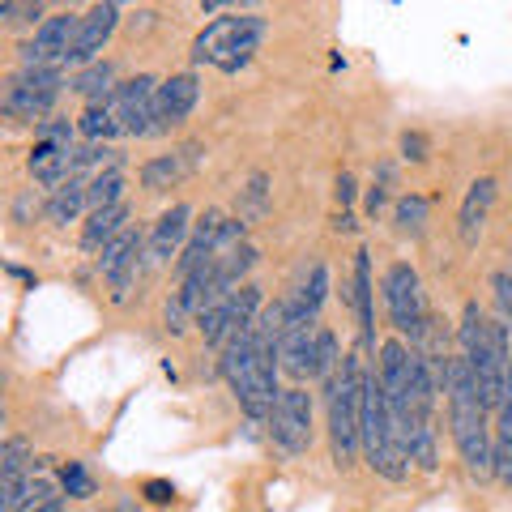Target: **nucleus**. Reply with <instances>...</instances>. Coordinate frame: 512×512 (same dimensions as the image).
I'll return each mask as SVG.
<instances>
[{
	"label": "nucleus",
	"instance_id": "0eeeda50",
	"mask_svg": "<svg viewBox=\"0 0 512 512\" xmlns=\"http://www.w3.org/2000/svg\"><path fill=\"white\" fill-rule=\"evenodd\" d=\"M256 316H261V291H256L252 282H244V286H235L231 295L214 299L210 308H201L197 325H201L210 346H227L239 338V333H248L256 325Z\"/></svg>",
	"mask_w": 512,
	"mask_h": 512
},
{
	"label": "nucleus",
	"instance_id": "412c9836",
	"mask_svg": "<svg viewBox=\"0 0 512 512\" xmlns=\"http://www.w3.org/2000/svg\"><path fill=\"white\" fill-rule=\"evenodd\" d=\"M197 158H201V146H180L175 154L150 158V163L141 167V184H146L150 192H163V188H171V184H180L184 175L197 167Z\"/></svg>",
	"mask_w": 512,
	"mask_h": 512
},
{
	"label": "nucleus",
	"instance_id": "423d86ee",
	"mask_svg": "<svg viewBox=\"0 0 512 512\" xmlns=\"http://www.w3.org/2000/svg\"><path fill=\"white\" fill-rule=\"evenodd\" d=\"M380 291H384V312H389L393 329L397 333H410V342H419L431 316H427L423 282H419V274H414V265H406V261L389 265V269H384Z\"/></svg>",
	"mask_w": 512,
	"mask_h": 512
},
{
	"label": "nucleus",
	"instance_id": "2f4dec72",
	"mask_svg": "<svg viewBox=\"0 0 512 512\" xmlns=\"http://www.w3.org/2000/svg\"><path fill=\"white\" fill-rule=\"evenodd\" d=\"M495 303H500V316L504 325H512V265L495 274Z\"/></svg>",
	"mask_w": 512,
	"mask_h": 512
},
{
	"label": "nucleus",
	"instance_id": "c756f323",
	"mask_svg": "<svg viewBox=\"0 0 512 512\" xmlns=\"http://www.w3.org/2000/svg\"><path fill=\"white\" fill-rule=\"evenodd\" d=\"M397 222H402V231H419L427 222V201L419 192H406V197L397 201Z\"/></svg>",
	"mask_w": 512,
	"mask_h": 512
},
{
	"label": "nucleus",
	"instance_id": "dca6fc26",
	"mask_svg": "<svg viewBox=\"0 0 512 512\" xmlns=\"http://www.w3.org/2000/svg\"><path fill=\"white\" fill-rule=\"evenodd\" d=\"M188 235H192V210L188 205H171V210L154 222V231L146 239V265L150 269L167 265L175 252L188 248Z\"/></svg>",
	"mask_w": 512,
	"mask_h": 512
},
{
	"label": "nucleus",
	"instance_id": "6ab92c4d",
	"mask_svg": "<svg viewBox=\"0 0 512 512\" xmlns=\"http://www.w3.org/2000/svg\"><path fill=\"white\" fill-rule=\"evenodd\" d=\"M491 474L504 487H512V363H508V384L495 406V427H491Z\"/></svg>",
	"mask_w": 512,
	"mask_h": 512
},
{
	"label": "nucleus",
	"instance_id": "bb28decb",
	"mask_svg": "<svg viewBox=\"0 0 512 512\" xmlns=\"http://www.w3.org/2000/svg\"><path fill=\"white\" fill-rule=\"evenodd\" d=\"M124 171L120 167H103L94 171V180L86 184V197H90V210H107V205H120L124 201Z\"/></svg>",
	"mask_w": 512,
	"mask_h": 512
},
{
	"label": "nucleus",
	"instance_id": "473e14b6",
	"mask_svg": "<svg viewBox=\"0 0 512 512\" xmlns=\"http://www.w3.org/2000/svg\"><path fill=\"white\" fill-rule=\"evenodd\" d=\"M146 500L150 504H171L175 500V487L163 483V478H150V483H146Z\"/></svg>",
	"mask_w": 512,
	"mask_h": 512
},
{
	"label": "nucleus",
	"instance_id": "9b49d317",
	"mask_svg": "<svg viewBox=\"0 0 512 512\" xmlns=\"http://www.w3.org/2000/svg\"><path fill=\"white\" fill-rule=\"evenodd\" d=\"M77 26L82 18L77 13H52L35 26V39L22 43V69H64V60L73 52V39H77Z\"/></svg>",
	"mask_w": 512,
	"mask_h": 512
},
{
	"label": "nucleus",
	"instance_id": "7ed1b4c3",
	"mask_svg": "<svg viewBox=\"0 0 512 512\" xmlns=\"http://www.w3.org/2000/svg\"><path fill=\"white\" fill-rule=\"evenodd\" d=\"M363 397H367L363 359L342 355L338 376L329 380V444L338 466H350L363 448Z\"/></svg>",
	"mask_w": 512,
	"mask_h": 512
},
{
	"label": "nucleus",
	"instance_id": "cd10ccee",
	"mask_svg": "<svg viewBox=\"0 0 512 512\" xmlns=\"http://www.w3.org/2000/svg\"><path fill=\"white\" fill-rule=\"evenodd\" d=\"M86 205H90L86 184H82V180H73V184H64V188L52 192V201H47V218L64 227V222H77V214H82Z\"/></svg>",
	"mask_w": 512,
	"mask_h": 512
},
{
	"label": "nucleus",
	"instance_id": "f8f14e48",
	"mask_svg": "<svg viewBox=\"0 0 512 512\" xmlns=\"http://www.w3.org/2000/svg\"><path fill=\"white\" fill-rule=\"evenodd\" d=\"M111 107H116L128 137L158 133V82L150 73H137L133 82H124L116 94H111Z\"/></svg>",
	"mask_w": 512,
	"mask_h": 512
},
{
	"label": "nucleus",
	"instance_id": "393cba45",
	"mask_svg": "<svg viewBox=\"0 0 512 512\" xmlns=\"http://www.w3.org/2000/svg\"><path fill=\"white\" fill-rule=\"evenodd\" d=\"M35 474V453H30L26 440H9L5 448H0V491L18 487L22 478Z\"/></svg>",
	"mask_w": 512,
	"mask_h": 512
},
{
	"label": "nucleus",
	"instance_id": "2eb2a0df",
	"mask_svg": "<svg viewBox=\"0 0 512 512\" xmlns=\"http://www.w3.org/2000/svg\"><path fill=\"white\" fill-rule=\"evenodd\" d=\"M137 265H141V231H120L111 244L103 248L99 256V269H103V278L111 282V295L124 299L128 291H133V278H137Z\"/></svg>",
	"mask_w": 512,
	"mask_h": 512
},
{
	"label": "nucleus",
	"instance_id": "4be33fe9",
	"mask_svg": "<svg viewBox=\"0 0 512 512\" xmlns=\"http://www.w3.org/2000/svg\"><path fill=\"white\" fill-rule=\"evenodd\" d=\"M372 256L363 248L355 252V291H350V303L359 312V329H363V342H376V312H372Z\"/></svg>",
	"mask_w": 512,
	"mask_h": 512
},
{
	"label": "nucleus",
	"instance_id": "39448f33",
	"mask_svg": "<svg viewBox=\"0 0 512 512\" xmlns=\"http://www.w3.org/2000/svg\"><path fill=\"white\" fill-rule=\"evenodd\" d=\"M265 30H269V22L261 13H222V18H214L197 39H192V60L214 64L222 73H239L256 56Z\"/></svg>",
	"mask_w": 512,
	"mask_h": 512
},
{
	"label": "nucleus",
	"instance_id": "f03ea898",
	"mask_svg": "<svg viewBox=\"0 0 512 512\" xmlns=\"http://www.w3.org/2000/svg\"><path fill=\"white\" fill-rule=\"evenodd\" d=\"M461 359L470 363V372L478 380V393H483V406L495 414L508 384V363H512V346H508V325L504 320H487L478 312V303H466L461 312Z\"/></svg>",
	"mask_w": 512,
	"mask_h": 512
},
{
	"label": "nucleus",
	"instance_id": "5701e85b",
	"mask_svg": "<svg viewBox=\"0 0 512 512\" xmlns=\"http://www.w3.org/2000/svg\"><path fill=\"white\" fill-rule=\"evenodd\" d=\"M52 500H56L52 478L30 474V478H22L18 487H9V491H5V500H0V512H35V508L52 504Z\"/></svg>",
	"mask_w": 512,
	"mask_h": 512
},
{
	"label": "nucleus",
	"instance_id": "c9c22d12",
	"mask_svg": "<svg viewBox=\"0 0 512 512\" xmlns=\"http://www.w3.org/2000/svg\"><path fill=\"white\" fill-rule=\"evenodd\" d=\"M35 512H64V504H60V500H52V504H43V508H35Z\"/></svg>",
	"mask_w": 512,
	"mask_h": 512
},
{
	"label": "nucleus",
	"instance_id": "aec40b11",
	"mask_svg": "<svg viewBox=\"0 0 512 512\" xmlns=\"http://www.w3.org/2000/svg\"><path fill=\"white\" fill-rule=\"evenodd\" d=\"M491 205H495V180H491V175H483V180L470 184L466 201H461V214H457V235H461V244H466V248L478 244V235H483V227H487Z\"/></svg>",
	"mask_w": 512,
	"mask_h": 512
},
{
	"label": "nucleus",
	"instance_id": "f704fd0d",
	"mask_svg": "<svg viewBox=\"0 0 512 512\" xmlns=\"http://www.w3.org/2000/svg\"><path fill=\"white\" fill-rule=\"evenodd\" d=\"M402 150H406V158H414V163H423V150H427V141H423V133H406L402 137Z\"/></svg>",
	"mask_w": 512,
	"mask_h": 512
},
{
	"label": "nucleus",
	"instance_id": "6e6552de",
	"mask_svg": "<svg viewBox=\"0 0 512 512\" xmlns=\"http://www.w3.org/2000/svg\"><path fill=\"white\" fill-rule=\"evenodd\" d=\"M269 436L291 457L312 448V393L303 384H291V389L278 393L274 414H269Z\"/></svg>",
	"mask_w": 512,
	"mask_h": 512
},
{
	"label": "nucleus",
	"instance_id": "9d476101",
	"mask_svg": "<svg viewBox=\"0 0 512 512\" xmlns=\"http://www.w3.org/2000/svg\"><path fill=\"white\" fill-rule=\"evenodd\" d=\"M235 244H244V218H227L222 210L201 214V222H192L188 248L180 256V278L192 274V269H201V265H210L214 256H222Z\"/></svg>",
	"mask_w": 512,
	"mask_h": 512
},
{
	"label": "nucleus",
	"instance_id": "7c9ffc66",
	"mask_svg": "<svg viewBox=\"0 0 512 512\" xmlns=\"http://www.w3.org/2000/svg\"><path fill=\"white\" fill-rule=\"evenodd\" d=\"M60 478H64V491H69L73 500H86V495L94 491V487H90V478H86V470L77 466V461H69V466H64V474H60Z\"/></svg>",
	"mask_w": 512,
	"mask_h": 512
},
{
	"label": "nucleus",
	"instance_id": "f3484780",
	"mask_svg": "<svg viewBox=\"0 0 512 512\" xmlns=\"http://www.w3.org/2000/svg\"><path fill=\"white\" fill-rule=\"evenodd\" d=\"M201 99V82L197 73H171L167 82H158V133L184 124L192 116V107Z\"/></svg>",
	"mask_w": 512,
	"mask_h": 512
},
{
	"label": "nucleus",
	"instance_id": "1a4fd4ad",
	"mask_svg": "<svg viewBox=\"0 0 512 512\" xmlns=\"http://www.w3.org/2000/svg\"><path fill=\"white\" fill-rule=\"evenodd\" d=\"M64 86V69H22L5 86V111L13 120H43L56 107Z\"/></svg>",
	"mask_w": 512,
	"mask_h": 512
},
{
	"label": "nucleus",
	"instance_id": "ddd939ff",
	"mask_svg": "<svg viewBox=\"0 0 512 512\" xmlns=\"http://www.w3.org/2000/svg\"><path fill=\"white\" fill-rule=\"evenodd\" d=\"M116 22H120V5H94L82 13V26H77V39H73V52L64 60V69H90L99 64V52L107 47V39L116 35Z\"/></svg>",
	"mask_w": 512,
	"mask_h": 512
},
{
	"label": "nucleus",
	"instance_id": "a878e982",
	"mask_svg": "<svg viewBox=\"0 0 512 512\" xmlns=\"http://www.w3.org/2000/svg\"><path fill=\"white\" fill-rule=\"evenodd\" d=\"M73 90L82 94V99H90V103H107L111 94L120 90V86H116V69H111L107 60L90 64V69H82V73L73 77Z\"/></svg>",
	"mask_w": 512,
	"mask_h": 512
},
{
	"label": "nucleus",
	"instance_id": "b1692460",
	"mask_svg": "<svg viewBox=\"0 0 512 512\" xmlns=\"http://www.w3.org/2000/svg\"><path fill=\"white\" fill-rule=\"evenodd\" d=\"M128 222V201L120 205H107V210H90V222L82 227V248H107Z\"/></svg>",
	"mask_w": 512,
	"mask_h": 512
},
{
	"label": "nucleus",
	"instance_id": "20e7f679",
	"mask_svg": "<svg viewBox=\"0 0 512 512\" xmlns=\"http://www.w3.org/2000/svg\"><path fill=\"white\" fill-rule=\"evenodd\" d=\"M363 457L380 478H393V483H402V478L410 474L406 431L393 419L389 402H384L376 372L367 376V397H363Z\"/></svg>",
	"mask_w": 512,
	"mask_h": 512
},
{
	"label": "nucleus",
	"instance_id": "c85d7f7f",
	"mask_svg": "<svg viewBox=\"0 0 512 512\" xmlns=\"http://www.w3.org/2000/svg\"><path fill=\"white\" fill-rule=\"evenodd\" d=\"M77 128H82L90 141H107V137L124 133V124H120V116H116V107H111V99H107V103H90L86 116L77 120Z\"/></svg>",
	"mask_w": 512,
	"mask_h": 512
},
{
	"label": "nucleus",
	"instance_id": "f257e3e1",
	"mask_svg": "<svg viewBox=\"0 0 512 512\" xmlns=\"http://www.w3.org/2000/svg\"><path fill=\"white\" fill-rule=\"evenodd\" d=\"M448 427H453V444L461 461H466L470 474H491V410L483 406V393H478V380L470 372L466 359H453L448 363Z\"/></svg>",
	"mask_w": 512,
	"mask_h": 512
},
{
	"label": "nucleus",
	"instance_id": "4468645a",
	"mask_svg": "<svg viewBox=\"0 0 512 512\" xmlns=\"http://www.w3.org/2000/svg\"><path fill=\"white\" fill-rule=\"evenodd\" d=\"M278 367L291 380H316L320 376V325H291L282 333Z\"/></svg>",
	"mask_w": 512,
	"mask_h": 512
},
{
	"label": "nucleus",
	"instance_id": "a211bd4d",
	"mask_svg": "<svg viewBox=\"0 0 512 512\" xmlns=\"http://www.w3.org/2000/svg\"><path fill=\"white\" fill-rule=\"evenodd\" d=\"M325 299H329V265L316 261L308 282H303L299 291L286 299V329H291V325H316V316H320V308H325Z\"/></svg>",
	"mask_w": 512,
	"mask_h": 512
},
{
	"label": "nucleus",
	"instance_id": "72a5a7b5",
	"mask_svg": "<svg viewBox=\"0 0 512 512\" xmlns=\"http://www.w3.org/2000/svg\"><path fill=\"white\" fill-rule=\"evenodd\" d=\"M0 13H5L9 22H26V18H39V5H13V0H5Z\"/></svg>",
	"mask_w": 512,
	"mask_h": 512
}]
</instances>
